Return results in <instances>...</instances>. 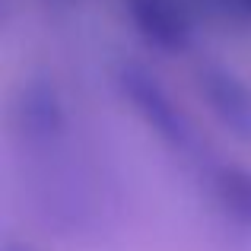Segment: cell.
Wrapping results in <instances>:
<instances>
[{
    "label": "cell",
    "mask_w": 251,
    "mask_h": 251,
    "mask_svg": "<svg viewBox=\"0 0 251 251\" xmlns=\"http://www.w3.org/2000/svg\"><path fill=\"white\" fill-rule=\"evenodd\" d=\"M220 191L226 194V203H232V210L245 213L248 223H251V175H242V172H223Z\"/></svg>",
    "instance_id": "6da1fadb"
}]
</instances>
